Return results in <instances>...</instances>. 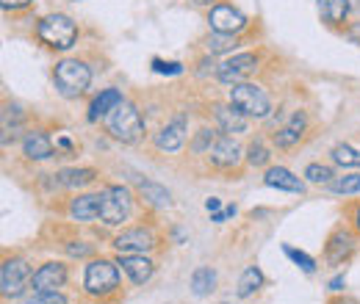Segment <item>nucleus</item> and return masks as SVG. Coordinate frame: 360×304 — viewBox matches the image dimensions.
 Returning <instances> with one entry per match:
<instances>
[{
  "label": "nucleus",
  "instance_id": "f257e3e1",
  "mask_svg": "<svg viewBox=\"0 0 360 304\" xmlns=\"http://www.w3.org/2000/svg\"><path fill=\"white\" fill-rule=\"evenodd\" d=\"M108 133L122 141V144H136L141 136H144V119L141 114L136 111V105L131 103H120L111 114H108Z\"/></svg>",
  "mask_w": 360,
  "mask_h": 304
},
{
  "label": "nucleus",
  "instance_id": "f03ea898",
  "mask_svg": "<svg viewBox=\"0 0 360 304\" xmlns=\"http://www.w3.org/2000/svg\"><path fill=\"white\" fill-rule=\"evenodd\" d=\"M53 81H56V86L64 97H78V94H84L89 88L91 70L78 58H64V61L56 64Z\"/></svg>",
  "mask_w": 360,
  "mask_h": 304
},
{
  "label": "nucleus",
  "instance_id": "7ed1b4c3",
  "mask_svg": "<svg viewBox=\"0 0 360 304\" xmlns=\"http://www.w3.org/2000/svg\"><path fill=\"white\" fill-rule=\"evenodd\" d=\"M230 103L244 114V117H255V119H264L271 111L269 94L255 84H236L230 88Z\"/></svg>",
  "mask_w": 360,
  "mask_h": 304
},
{
  "label": "nucleus",
  "instance_id": "20e7f679",
  "mask_svg": "<svg viewBox=\"0 0 360 304\" xmlns=\"http://www.w3.org/2000/svg\"><path fill=\"white\" fill-rule=\"evenodd\" d=\"M39 39L56 50H67L78 39V25L67 14H47L39 22Z\"/></svg>",
  "mask_w": 360,
  "mask_h": 304
},
{
  "label": "nucleus",
  "instance_id": "39448f33",
  "mask_svg": "<svg viewBox=\"0 0 360 304\" xmlns=\"http://www.w3.org/2000/svg\"><path fill=\"white\" fill-rule=\"evenodd\" d=\"M84 288L91 296H108L120 288V271H117V263L111 260H91L86 265V274H84Z\"/></svg>",
  "mask_w": 360,
  "mask_h": 304
},
{
  "label": "nucleus",
  "instance_id": "423d86ee",
  "mask_svg": "<svg viewBox=\"0 0 360 304\" xmlns=\"http://www.w3.org/2000/svg\"><path fill=\"white\" fill-rule=\"evenodd\" d=\"M134 211V199H131V191L122 188V185H111L103 191V202H100V221L108 224V227H117L122 221H128Z\"/></svg>",
  "mask_w": 360,
  "mask_h": 304
},
{
  "label": "nucleus",
  "instance_id": "0eeeda50",
  "mask_svg": "<svg viewBox=\"0 0 360 304\" xmlns=\"http://www.w3.org/2000/svg\"><path fill=\"white\" fill-rule=\"evenodd\" d=\"M31 279H34L31 265H28L25 260H20V258L6 260L3 263V268H0V291H3L6 299H17V296H22L25 288L31 285Z\"/></svg>",
  "mask_w": 360,
  "mask_h": 304
},
{
  "label": "nucleus",
  "instance_id": "6e6552de",
  "mask_svg": "<svg viewBox=\"0 0 360 304\" xmlns=\"http://www.w3.org/2000/svg\"><path fill=\"white\" fill-rule=\"evenodd\" d=\"M208 22H211V28H214L217 34H233V37L247 28V17H244L238 8L227 6V3H217V6L211 8Z\"/></svg>",
  "mask_w": 360,
  "mask_h": 304
},
{
  "label": "nucleus",
  "instance_id": "1a4fd4ad",
  "mask_svg": "<svg viewBox=\"0 0 360 304\" xmlns=\"http://www.w3.org/2000/svg\"><path fill=\"white\" fill-rule=\"evenodd\" d=\"M114 246H117V252L122 255H144V252H150L153 246H155V238H153V232L150 230H144V227H131V230H122L117 238H114Z\"/></svg>",
  "mask_w": 360,
  "mask_h": 304
},
{
  "label": "nucleus",
  "instance_id": "9d476101",
  "mask_svg": "<svg viewBox=\"0 0 360 304\" xmlns=\"http://www.w3.org/2000/svg\"><path fill=\"white\" fill-rule=\"evenodd\" d=\"M255 67H258L255 53H238V55L227 58L225 64L217 70V78H219L222 84H238V81H241L244 75H250Z\"/></svg>",
  "mask_w": 360,
  "mask_h": 304
},
{
  "label": "nucleus",
  "instance_id": "9b49d317",
  "mask_svg": "<svg viewBox=\"0 0 360 304\" xmlns=\"http://www.w3.org/2000/svg\"><path fill=\"white\" fill-rule=\"evenodd\" d=\"M67 282V265L64 263H45L39 265V271H34L31 288L34 291H56Z\"/></svg>",
  "mask_w": 360,
  "mask_h": 304
},
{
  "label": "nucleus",
  "instance_id": "f8f14e48",
  "mask_svg": "<svg viewBox=\"0 0 360 304\" xmlns=\"http://www.w3.org/2000/svg\"><path fill=\"white\" fill-rule=\"evenodd\" d=\"M117 265L131 277L134 285H144L153 277V271H155V263L150 260V258H144V255H122L117 260Z\"/></svg>",
  "mask_w": 360,
  "mask_h": 304
},
{
  "label": "nucleus",
  "instance_id": "ddd939ff",
  "mask_svg": "<svg viewBox=\"0 0 360 304\" xmlns=\"http://www.w3.org/2000/svg\"><path fill=\"white\" fill-rule=\"evenodd\" d=\"M186 141V117H178L175 122H169L167 128H161V133H155V147L164 152H175L183 147Z\"/></svg>",
  "mask_w": 360,
  "mask_h": 304
},
{
  "label": "nucleus",
  "instance_id": "4468645a",
  "mask_svg": "<svg viewBox=\"0 0 360 304\" xmlns=\"http://www.w3.org/2000/svg\"><path fill=\"white\" fill-rule=\"evenodd\" d=\"M211 161L217 164V166H236L238 161H241V147L236 144V138L233 136H219L217 138V144L211 147Z\"/></svg>",
  "mask_w": 360,
  "mask_h": 304
},
{
  "label": "nucleus",
  "instance_id": "2eb2a0df",
  "mask_svg": "<svg viewBox=\"0 0 360 304\" xmlns=\"http://www.w3.org/2000/svg\"><path fill=\"white\" fill-rule=\"evenodd\" d=\"M22 152H25V158H31V161H47V158L53 155V141H50L47 133L31 131V133H25V138H22Z\"/></svg>",
  "mask_w": 360,
  "mask_h": 304
},
{
  "label": "nucleus",
  "instance_id": "dca6fc26",
  "mask_svg": "<svg viewBox=\"0 0 360 304\" xmlns=\"http://www.w3.org/2000/svg\"><path fill=\"white\" fill-rule=\"evenodd\" d=\"M264 183L271 185V188H280V191H291V194H302L305 191V183L297 177L294 172H288L285 166H271Z\"/></svg>",
  "mask_w": 360,
  "mask_h": 304
},
{
  "label": "nucleus",
  "instance_id": "f3484780",
  "mask_svg": "<svg viewBox=\"0 0 360 304\" xmlns=\"http://www.w3.org/2000/svg\"><path fill=\"white\" fill-rule=\"evenodd\" d=\"M214 114H217V122H219V128H222L225 136L247 131V117H244L233 103H230V105H217Z\"/></svg>",
  "mask_w": 360,
  "mask_h": 304
},
{
  "label": "nucleus",
  "instance_id": "a211bd4d",
  "mask_svg": "<svg viewBox=\"0 0 360 304\" xmlns=\"http://www.w3.org/2000/svg\"><path fill=\"white\" fill-rule=\"evenodd\" d=\"M100 202H103V194H84V197L72 199L70 216L75 221H91V218L100 216Z\"/></svg>",
  "mask_w": 360,
  "mask_h": 304
},
{
  "label": "nucleus",
  "instance_id": "6ab92c4d",
  "mask_svg": "<svg viewBox=\"0 0 360 304\" xmlns=\"http://www.w3.org/2000/svg\"><path fill=\"white\" fill-rule=\"evenodd\" d=\"M120 103H122V94H120L117 88H105V91H100L89 105V122H97L100 117H108Z\"/></svg>",
  "mask_w": 360,
  "mask_h": 304
},
{
  "label": "nucleus",
  "instance_id": "aec40b11",
  "mask_svg": "<svg viewBox=\"0 0 360 304\" xmlns=\"http://www.w3.org/2000/svg\"><path fill=\"white\" fill-rule=\"evenodd\" d=\"M352 252H355L352 235H349V232H335V235L330 238V244H327V263L338 265V263L347 260Z\"/></svg>",
  "mask_w": 360,
  "mask_h": 304
},
{
  "label": "nucleus",
  "instance_id": "412c9836",
  "mask_svg": "<svg viewBox=\"0 0 360 304\" xmlns=\"http://www.w3.org/2000/svg\"><path fill=\"white\" fill-rule=\"evenodd\" d=\"M302 131H305V114H294V119H291V125H285L280 133H274V141H277V147H283V150H288V147H294L300 138H302Z\"/></svg>",
  "mask_w": 360,
  "mask_h": 304
},
{
  "label": "nucleus",
  "instance_id": "4be33fe9",
  "mask_svg": "<svg viewBox=\"0 0 360 304\" xmlns=\"http://www.w3.org/2000/svg\"><path fill=\"white\" fill-rule=\"evenodd\" d=\"M319 11H321L324 22L341 25L349 14V0H319Z\"/></svg>",
  "mask_w": 360,
  "mask_h": 304
},
{
  "label": "nucleus",
  "instance_id": "5701e85b",
  "mask_svg": "<svg viewBox=\"0 0 360 304\" xmlns=\"http://www.w3.org/2000/svg\"><path fill=\"white\" fill-rule=\"evenodd\" d=\"M214 285H217V271L214 268L202 265V268H197L191 274V291H194V296H208L214 291Z\"/></svg>",
  "mask_w": 360,
  "mask_h": 304
},
{
  "label": "nucleus",
  "instance_id": "b1692460",
  "mask_svg": "<svg viewBox=\"0 0 360 304\" xmlns=\"http://www.w3.org/2000/svg\"><path fill=\"white\" fill-rule=\"evenodd\" d=\"M264 285V274H261V268H255V265H250L244 274H241V279H238V288H236V293H238V299H247V296H252L258 288Z\"/></svg>",
  "mask_w": 360,
  "mask_h": 304
},
{
  "label": "nucleus",
  "instance_id": "393cba45",
  "mask_svg": "<svg viewBox=\"0 0 360 304\" xmlns=\"http://www.w3.org/2000/svg\"><path fill=\"white\" fill-rule=\"evenodd\" d=\"M139 191H141V197L153 205V208H167L169 205V191L167 188H161L158 183H139Z\"/></svg>",
  "mask_w": 360,
  "mask_h": 304
},
{
  "label": "nucleus",
  "instance_id": "a878e982",
  "mask_svg": "<svg viewBox=\"0 0 360 304\" xmlns=\"http://www.w3.org/2000/svg\"><path fill=\"white\" fill-rule=\"evenodd\" d=\"M94 180V169H61L58 172V183L64 188H81Z\"/></svg>",
  "mask_w": 360,
  "mask_h": 304
},
{
  "label": "nucleus",
  "instance_id": "bb28decb",
  "mask_svg": "<svg viewBox=\"0 0 360 304\" xmlns=\"http://www.w3.org/2000/svg\"><path fill=\"white\" fill-rule=\"evenodd\" d=\"M333 194H358L360 191V174H344V177H335L330 183Z\"/></svg>",
  "mask_w": 360,
  "mask_h": 304
},
{
  "label": "nucleus",
  "instance_id": "cd10ccee",
  "mask_svg": "<svg viewBox=\"0 0 360 304\" xmlns=\"http://www.w3.org/2000/svg\"><path fill=\"white\" fill-rule=\"evenodd\" d=\"M205 47H208L211 55H214V53H227V50L236 47V37H233V34H217V31H214V34L208 37Z\"/></svg>",
  "mask_w": 360,
  "mask_h": 304
},
{
  "label": "nucleus",
  "instance_id": "c85d7f7f",
  "mask_svg": "<svg viewBox=\"0 0 360 304\" xmlns=\"http://www.w3.org/2000/svg\"><path fill=\"white\" fill-rule=\"evenodd\" d=\"M333 161L341 166H360V155L349 147V144H338L333 147Z\"/></svg>",
  "mask_w": 360,
  "mask_h": 304
},
{
  "label": "nucleus",
  "instance_id": "c756f323",
  "mask_svg": "<svg viewBox=\"0 0 360 304\" xmlns=\"http://www.w3.org/2000/svg\"><path fill=\"white\" fill-rule=\"evenodd\" d=\"M20 304H67V299L58 291H34L31 296H25Z\"/></svg>",
  "mask_w": 360,
  "mask_h": 304
},
{
  "label": "nucleus",
  "instance_id": "7c9ffc66",
  "mask_svg": "<svg viewBox=\"0 0 360 304\" xmlns=\"http://www.w3.org/2000/svg\"><path fill=\"white\" fill-rule=\"evenodd\" d=\"M247 161H250V166H266V164H269V150L264 147V141H252V144H250Z\"/></svg>",
  "mask_w": 360,
  "mask_h": 304
},
{
  "label": "nucleus",
  "instance_id": "2f4dec72",
  "mask_svg": "<svg viewBox=\"0 0 360 304\" xmlns=\"http://www.w3.org/2000/svg\"><path fill=\"white\" fill-rule=\"evenodd\" d=\"M305 177L311 180V183H319V185H324V183H333V169L330 166H321V164H311L308 169H305Z\"/></svg>",
  "mask_w": 360,
  "mask_h": 304
},
{
  "label": "nucleus",
  "instance_id": "473e14b6",
  "mask_svg": "<svg viewBox=\"0 0 360 304\" xmlns=\"http://www.w3.org/2000/svg\"><path fill=\"white\" fill-rule=\"evenodd\" d=\"M285 255L291 258V260L297 263L302 271H308V274H314L316 271V263H314V258H308L305 252H300V249H294V246H285Z\"/></svg>",
  "mask_w": 360,
  "mask_h": 304
},
{
  "label": "nucleus",
  "instance_id": "72a5a7b5",
  "mask_svg": "<svg viewBox=\"0 0 360 304\" xmlns=\"http://www.w3.org/2000/svg\"><path fill=\"white\" fill-rule=\"evenodd\" d=\"M217 138H219L217 133H211V131H200V136H197V138H194V144H191V150H194V152H205V150L211 152V147L217 144Z\"/></svg>",
  "mask_w": 360,
  "mask_h": 304
},
{
  "label": "nucleus",
  "instance_id": "f704fd0d",
  "mask_svg": "<svg viewBox=\"0 0 360 304\" xmlns=\"http://www.w3.org/2000/svg\"><path fill=\"white\" fill-rule=\"evenodd\" d=\"M153 67H155V72H169V75H178V72H183V67L180 64H164V61H153Z\"/></svg>",
  "mask_w": 360,
  "mask_h": 304
},
{
  "label": "nucleus",
  "instance_id": "c9c22d12",
  "mask_svg": "<svg viewBox=\"0 0 360 304\" xmlns=\"http://www.w3.org/2000/svg\"><path fill=\"white\" fill-rule=\"evenodd\" d=\"M67 252L72 255V258H86L91 252V246H86V244H78V246H67Z\"/></svg>",
  "mask_w": 360,
  "mask_h": 304
},
{
  "label": "nucleus",
  "instance_id": "e433bc0d",
  "mask_svg": "<svg viewBox=\"0 0 360 304\" xmlns=\"http://www.w3.org/2000/svg\"><path fill=\"white\" fill-rule=\"evenodd\" d=\"M31 0H0V6L3 8H22V6H28Z\"/></svg>",
  "mask_w": 360,
  "mask_h": 304
},
{
  "label": "nucleus",
  "instance_id": "4c0bfd02",
  "mask_svg": "<svg viewBox=\"0 0 360 304\" xmlns=\"http://www.w3.org/2000/svg\"><path fill=\"white\" fill-rule=\"evenodd\" d=\"M344 288V277H335L333 282H330V291H341Z\"/></svg>",
  "mask_w": 360,
  "mask_h": 304
},
{
  "label": "nucleus",
  "instance_id": "58836bf2",
  "mask_svg": "<svg viewBox=\"0 0 360 304\" xmlns=\"http://www.w3.org/2000/svg\"><path fill=\"white\" fill-rule=\"evenodd\" d=\"M205 208H208V211H214V213H217V211H219V199H214V197H211V199H208V202H205Z\"/></svg>",
  "mask_w": 360,
  "mask_h": 304
},
{
  "label": "nucleus",
  "instance_id": "ea45409f",
  "mask_svg": "<svg viewBox=\"0 0 360 304\" xmlns=\"http://www.w3.org/2000/svg\"><path fill=\"white\" fill-rule=\"evenodd\" d=\"M191 3H197V6H211L214 0H191Z\"/></svg>",
  "mask_w": 360,
  "mask_h": 304
},
{
  "label": "nucleus",
  "instance_id": "a19ab883",
  "mask_svg": "<svg viewBox=\"0 0 360 304\" xmlns=\"http://www.w3.org/2000/svg\"><path fill=\"white\" fill-rule=\"evenodd\" d=\"M333 304H358L355 299H338V302H333Z\"/></svg>",
  "mask_w": 360,
  "mask_h": 304
},
{
  "label": "nucleus",
  "instance_id": "79ce46f5",
  "mask_svg": "<svg viewBox=\"0 0 360 304\" xmlns=\"http://www.w3.org/2000/svg\"><path fill=\"white\" fill-rule=\"evenodd\" d=\"M355 221H358V230H360V208H358V216H355Z\"/></svg>",
  "mask_w": 360,
  "mask_h": 304
}]
</instances>
